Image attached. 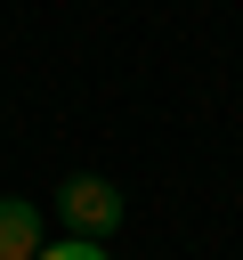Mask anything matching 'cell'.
<instances>
[{"label": "cell", "mask_w": 243, "mask_h": 260, "mask_svg": "<svg viewBox=\"0 0 243 260\" xmlns=\"http://www.w3.org/2000/svg\"><path fill=\"white\" fill-rule=\"evenodd\" d=\"M32 260H105V244L97 236H65V244H40Z\"/></svg>", "instance_id": "obj_3"}, {"label": "cell", "mask_w": 243, "mask_h": 260, "mask_svg": "<svg viewBox=\"0 0 243 260\" xmlns=\"http://www.w3.org/2000/svg\"><path fill=\"white\" fill-rule=\"evenodd\" d=\"M57 211H65V228H73V236H97V244H105V236L122 228V187L81 171V179H65V187H57Z\"/></svg>", "instance_id": "obj_1"}, {"label": "cell", "mask_w": 243, "mask_h": 260, "mask_svg": "<svg viewBox=\"0 0 243 260\" xmlns=\"http://www.w3.org/2000/svg\"><path fill=\"white\" fill-rule=\"evenodd\" d=\"M40 244H49L40 203H32V195H0V260H32Z\"/></svg>", "instance_id": "obj_2"}]
</instances>
